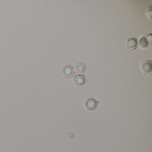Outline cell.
Returning <instances> with one entry per match:
<instances>
[{
    "instance_id": "cell-1",
    "label": "cell",
    "mask_w": 152,
    "mask_h": 152,
    "mask_svg": "<svg viewBox=\"0 0 152 152\" xmlns=\"http://www.w3.org/2000/svg\"><path fill=\"white\" fill-rule=\"evenodd\" d=\"M62 74L65 78L71 79L75 74L74 68L70 65L65 66L62 69Z\"/></svg>"
},
{
    "instance_id": "cell-2",
    "label": "cell",
    "mask_w": 152,
    "mask_h": 152,
    "mask_svg": "<svg viewBox=\"0 0 152 152\" xmlns=\"http://www.w3.org/2000/svg\"><path fill=\"white\" fill-rule=\"evenodd\" d=\"M97 101L93 98H90L86 99L85 102V108L90 111H93L96 109L98 106Z\"/></svg>"
},
{
    "instance_id": "cell-3",
    "label": "cell",
    "mask_w": 152,
    "mask_h": 152,
    "mask_svg": "<svg viewBox=\"0 0 152 152\" xmlns=\"http://www.w3.org/2000/svg\"><path fill=\"white\" fill-rule=\"evenodd\" d=\"M140 67L144 73H149L151 72L152 70V61L148 59L144 60L141 63Z\"/></svg>"
},
{
    "instance_id": "cell-4",
    "label": "cell",
    "mask_w": 152,
    "mask_h": 152,
    "mask_svg": "<svg viewBox=\"0 0 152 152\" xmlns=\"http://www.w3.org/2000/svg\"><path fill=\"white\" fill-rule=\"evenodd\" d=\"M126 47L130 50H134L138 47V40L137 38L132 37L127 40Z\"/></svg>"
},
{
    "instance_id": "cell-5",
    "label": "cell",
    "mask_w": 152,
    "mask_h": 152,
    "mask_svg": "<svg viewBox=\"0 0 152 152\" xmlns=\"http://www.w3.org/2000/svg\"><path fill=\"white\" fill-rule=\"evenodd\" d=\"M75 83L78 86H82L85 84L87 79L84 75L77 74L74 78Z\"/></svg>"
},
{
    "instance_id": "cell-6",
    "label": "cell",
    "mask_w": 152,
    "mask_h": 152,
    "mask_svg": "<svg viewBox=\"0 0 152 152\" xmlns=\"http://www.w3.org/2000/svg\"><path fill=\"white\" fill-rule=\"evenodd\" d=\"M138 45L139 46L140 48L142 49H145L148 48L149 44L148 41L147 40L145 36L140 37L138 41Z\"/></svg>"
},
{
    "instance_id": "cell-7",
    "label": "cell",
    "mask_w": 152,
    "mask_h": 152,
    "mask_svg": "<svg viewBox=\"0 0 152 152\" xmlns=\"http://www.w3.org/2000/svg\"><path fill=\"white\" fill-rule=\"evenodd\" d=\"M86 66L82 63H76L75 69L76 72L79 73H83L86 70Z\"/></svg>"
},
{
    "instance_id": "cell-8",
    "label": "cell",
    "mask_w": 152,
    "mask_h": 152,
    "mask_svg": "<svg viewBox=\"0 0 152 152\" xmlns=\"http://www.w3.org/2000/svg\"><path fill=\"white\" fill-rule=\"evenodd\" d=\"M146 14L148 18L150 19H152V6H150L148 8L146 11Z\"/></svg>"
},
{
    "instance_id": "cell-9",
    "label": "cell",
    "mask_w": 152,
    "mask_h": 152,
    "mask_svg": "<svg viewBox=\"0 0 152 152\" xmlns=\"http://www.w3.org/2000/svg\"><path fill=\"white\" fill-rule=\"evenodd\" d=\"M148 42V43L150 42V43H151L152 42V34H148L147 36V38H146Z\"/></svg>"
}]
</instances>
